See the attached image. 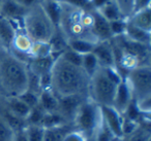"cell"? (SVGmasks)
Here are the masks:
<instances>
[{"label": "cell", "mask_w": 151, "mask_h": 141, "mask_svg": "<svg viewBox=\"0 0 151 141\" xmlns=\"http://www.w3.org/2000/svg\"><path fill=\"white\" fill-rule=\"evenodd\" d=\"M50 90L58 98L68 96L88 97L90 77L81 66L70 64L59 55L51 69Z\"/></svg>", "instance_id": "6da1fadb"}, {"label": "cell", "mask_w": 151, "mask_h": 141, "mask_svg": "<svg viewBox=\"0 0 151 141\" xmlns=\"http://www.w3.org/2000/svg\"><path fill=\"white\" fill-rule=\"evenodd\" d=\"M27 62L9 51L0 53V92L3 97H18L28 90Z\"/></svg>", "instance_id": "7a4b0ae2"}, {"label": "cell", "mask_w": 151, "mask_h": 141, "mask_svg": "<svg viewBox=\"0 0 151 141\" xmlns=\"http://www.w3.org/2000/svg\"><path fill=\"white\" fill-rule=\"evenodd\" d=\"M61 14L58 30L64 35L66 40L85 39L99 42L92 33V15L91 11H83L66 3L60 2Z\"/></svg>", "instance_id": "3957f363"}, {"label": "cell", "mask_w": 151, "mask_h": 141, "mask_svg": "<svg viewBox=\"0 0 151 141\" xmlns=\"http://www.w3.org/2000/svg\"><path fill=\"white\" fill-rule=\"evenodd\" d=\"M123 77L117 69L99 67L90 76L88 98L99 106H113L116 90Z\"/></svg>", "instance_id": "277c9868"}, {"label": "cell", "mask_w": 151, "mask_h": 141, "mask_svg": "<svg viewBox=\"0 0 151 141\" xmlns=\"http://www.w3.org/2000/svg\"><path fill=\"white\" fill-rule=\"evenodd\" d=\"M21 24L23 31L33 42H49L57 30L45 11L42 1L27 9Z\"/></svg>", "instance_id": "5b68a950"}, {"label": "cell", "mask_w": 151, "mask_h": 141, "mask_svg": "<svg viewBox=\"0 0 151 141\" xmlns=\"http://www.w3.org/2000/svg\"><path fill=\"white\" fill-rule=\"evenodd\" d=\"M101 120V106L96 105L89 98L85 99L79 106L73 120L75 130L82 132L86 137L93 136Z\"/></svg>", "instance_id": "8992f818"}, {"label": "cell", "mask_w": 151, "mask_h": 141, "mask_svg": "<svg viewBox=\"0 0 151 141\" xmlns=\"http://www.w3.org/2000/svg\"><path fill=\"white\" fill-rule=\"evenodd\" d=\"M132 98L136 102L151 99V67L142 65L129 70L124 75Z\"/></svg>", "instance_id": "52a82bcc"}, {"label": "cell", "mask_w": 151, "mask_h": 141, "mask_svg": "<svg viewBox=\"0 0 151 141\" xmlns=\"http://www.w3.org/2000/svg\"><path fill=\"white\" fill-rule=\"evenodd\" d=\"M92 54L95 56L99 67L109 69H116V60L114 50L110 40L99 41L95 44L92 51Z\"/></svg>", "instance_id": "ba28073f"}, {"label": "cell", "mask_w": 151, "mask_h": 141, "mask_svg": "<svg viewBox=\"0 0 151 141\" xmlns=\"http://www.w3.org/2000/svg\"><path fill=\"white\" fill-rule=\"evenodd\" d=\"M88 97H86V96H79V95L59 98L58 112L65 118V120L68 124L73 125V118H75L76 112L78 110L79 106Z\"/></svg>", "instance_id": "9c48e42d"}, {"label": "cell", "mask_w": 151, "mask_h": 141, "mask_svg": "<svg viewBox=\"0 0 151 141\" xmlns=\"http://www.w3.org/2000/svg\"><path fill=\"white\" fill-rule=\"evenodd\" d=\"M101 118L116 138H123L122 134V115L113 106H101Z\"/></svg>", "instance_id": "30bf717a"}, {"label": "cell", "mask_w": 151, "mask_h": 141, "mask_svg": "<svg viewBox=\"0 0 151 141\" xmlns=\"http://www.w3.org/2000/svg\"><path fill=\"white\" fill-rule=\"evenodd\" d=\"M93 23H92V33L97 41H106V40H111L113 35L110 29V22H108L96 9L91 11Z\"/></svg>", "instance_id": "8fae6325"}, {"label": "cell", "mask_w": 151, "mask_h": 141, "mask_svg": "<svg viewBox=\"0 0 151 141\" xmlns=\"http://www.w3.org/2000/svg\"><path fill=\"white\" fill-rule=\"evenodd\" d=\"M134 101L132 98V92H130L129 88H128L126 81L124 80V78L119 83L116 90L115 98H114V103L113 107L119 112L121 115H123L125 113L126 109L128 108L129 104Z\"/></svg>", "instance_id": "7c38bea8"}, {"label": "cell", "mask_w": 151, "mask_h": 141, "mask_svg": "<svg viewBox=\"0 0 151 141\" xmlns=\"http://www.w3.org/2000/svg\"><path fill=\"white\" fill-rule=\"evenodd\" d=\"M27 9L20 5L16 0H2L0 4V16L11 20L12 22H21Z\"/></svg>", "instance_id": "4fadbf2b"}, {"label": "cell", "mask_w": 151, "mask_h": 141, "mask_svg": "<svg viewBox=\"0 0 151 141\" xmlns=\"http://www.w3.org/2000/svg\"><path fill=\"white\" fill-rule=\"evenodd\" d=\"M58 56L55 55H51L48 57H44V58H35V59H30L27 62L28 69L32 74L36 75V76L40 77L44 76L46 74H49L51 72V69L54 64L55 59Z\"/></svg>", "instance_id": "5bb4252c"}, {"label": "cell", "mask_w": 151, "mask_h": 141, "mask_svg": "<svg viewBox=\"0 0 151 141\" xmlns=\"http://www.w3.org/2000/svg\"><path fill=\"white\" fill-rule=\"evenodd\" d=\"M1 102L12 113L26 122L31 108L24 103L19 97H3Z\"/></svg>", "instance_id": "9a60e30c"}, {"label": "cell", "mask_w": 151, "mask_h": 141, "mask_svg": "<svg viewBox=\"0 0 151 141\" xmlns=\"http://www.w3.org/2000/svg\"><path fill=\"white\" fill-rule=\"evenodd\" d=\"M127 22L134 27L146 32H151V9L147 7L142 11L134 13L127 19Z\"/></svg>", "instance_id": "2e32d148"}, {"label": "cell", "mask_w": 151, "mask_h": 141, "mask_svg": "<svg viewBox=\"0 0 151 141\" xmlns=\"http://www.w3.org/2000/svg\"><path fill=\"white\" fill-rule=\"evenodd\" d=\"M38 105L46 113L58 111L59 98L50 89L42 90L38 96Z\"/></svg>", "instance_id": "e0dca14e"}, {"label": "cell", "mask_w": 151, "mask_h": 141, "mask_svg": "<svg viewBox=\"0 0 151 141\" xmlns=\"http://www.w3.org/2000/svg\"><path fill=\"white\" fill-rule=\"evenodd\" d=\"M17 29L18 28H16L14 22L0 16V39L3 41L7 50H9V46H11Z\"/></svg>", "instance_id": "ac0fdd59"}, {"label": "cell", "mask_w": 151, "mask_h": 141, "mask_svg": "<svg viewBox=\"0 0 151 141\" xmlns=\"http://www.w3.org/2000/svg\"><path fill=\"white\" fill-rule=\"evenodd\" d=\"M123 35H125L128 39L132 40V41H134V42H138V43L150 46L151 32H146V31H144V30L139 29V28L134 27V25H132V24L128 23V22H127V24H126L125 33H124Z\"/></svg>", "instance_id": "d6986e66"}, {"label": "cell", "mask_w": 151, "mask_h": 141, "mask_svg": "<svg viewBox=\"0 0 151 141\" xmlns=\"http://www.w3.org/2000/svg\"><path fill=\"white\" fill-rule=\"evenodd\" d=\"M108 22H114L118 21V20L125 19L122 15L121 11H120L119 6L114 0H109L108 2H106L103 6L96 9ZM126 20V19H125Z\"/></svg>", "instance_id": "ffe728a7"}, {"label": "cell", "mask_w": 151, "mask_h": 141, "mask_svg": "<svg viewBox=\"0 0 151 141\" xmlns=\"http://www.w3.org/2000/svg\"><path fill=\"white\" fill-rule=\"evenodd\" d=\"M0 115L2 116V118L5 120L7 125L11 127L12 130L15 132V131H19L22 129H25L27 127L25 120H21L18 116H16L15 114H13L4 105L2 104V102L0 101Z\"/></svg>", "instance_id": "44dd1931"}, {"label": "cell", "mask_w": 151, "mask_h": 141, "mask_svg": "<svg viewBox=\"0 0 151 141\" xmlns=\"http://www.w3.org/2000/svg\"><path fill=\"white\" fill-rule=\"evenodd\" d=\"M69 125L70 124H68L65 120V118L57 111V112H51V113H45L42 120V124H40V127L44 129H50V128H58V127L69 126Z\"/></svg>", "instance_id": "7402d4cb"}, {"label": "cell", "mask_w": 151, "mask_h": 141, "mask_svg": "<svg viewBox=\"0 0 151 141\" xmlns=\"http://www.w3.org/2000/svg\"><path fill=\"white\" fill-rule=\"evenodd\" d=\"M42 4L44 7L45 11L51 21L53 22L56 27H58L59 20H60V14H61V5L60 2L55 1V0H42Z\"/></svg>", "instance_id": "603a6c76"}, {"label": "cell", "mask_w": 151, "mask_h": 141, "mask_svg": "<svg viewBox=\"0 0 151 141\" xmlns=\"http://www.w3.org/2000/svg\"><path fill=\"white\" fill-rule=\"evenodd\" d=\"M122 141H151L150 124H140L139 127Z\"/></svg>", "instance_id": "cb8c5ba5"}, {"label": "cell", "mask_w": 151, "mask_h": 141, "mask_svg": "<svg viewBox=\"0 0 151 141\" xmlns=\"http://www.w3.org/2000/svg\"><path fill=\"white\" fill-rule=\"evenodd\" d=\"M97 42L89 41L85 39H69L67 40V46L70 50L75 51L80 55H85L92 53L95 44Z\"/></svg>", "instance_id": "d4e9b609"}, {"label": "cell", "mask_w": 151, "mask_h": 141, "mask_svg": "<svg viewBox=\"0 0 151 141\" xmlns=\"http://www.w3.org/2000/svg\"><path fill=\"white\" fill-rule=\"evenodd\" d=\"M73 126L58 127V128H50L44 129V138L42 141H62L63 137L65 136L68 131L73 130Z\"/></svg>", "instance_id": "484cf974"}, {"label": "cell", "mask_w": 151, "mask_h": 141, "mask_svg": "<svg viewBox=\"0 0 151 141\" xmlns=\"http://www.w3.org/2000/svg\"><path fill=\"white\" fill-rule=\"evenodd\" d=\"M51 55L53 54L49 42H33L29 54V60L35 58H44Z\"/></svg>", "instance_id": "4316f807"}, {"label": "cell", "mask_w": 151, "mask_h": 141, "mask_svg": "<svg viewBox=\"0 0 151 141\" xmlns=\"http://www.w3.org/2000/svg\"><path fill=\"white\" fill-rule=\"evenodd\" d=\"M81 67L83 68V70L87 73L89 77L99 68V62H97L95 56L92 53H89V54H85L83 55L82 58V65Z\"/></svg>", "instance_id": "83f0119b"}, {"label": "cell", "mask_w": 151, "mask_h": 141, "mask_svg": "<svg viewBox=\"0 0 151 141\" xmlns=\"http://www.w3.org/2000/svg\"><path fill=\"white\" fill-rule=\"evenodd\" d=\"M93 136H94L96 141H112L114 138H116V137H114L113 133L111 132L109 127L104 122L103 118H101V122H99V126H97Z\"/></svg>", "instance_id": "f1b7e54d"}, {"label": "cell", "mask_w": 151, "mask_h": 141, "mask_svg": "<svg viewBox=\"0 0 151 141\" xmlns=\"http://www.w3.org/2000/svg\"><path fill=\"white\" fill-rule=\"evenodd\" d=\"M45 113L46 112L40 107V105L31 108V111H30L29 115L26 120L27 126H40Z\"/></svg>", "instance_id": "f546056e"}, {"label": "cell", "mask_w": 151, "mask_h": 141, "mask_svg": "<svg viewBox=\"0 0 151 141\" xmlns=\"http://www.w3.org/2000/svg\"><path fill=\"white\" fill-rule=\"evenodd\" d=\"M60 56L62 57L65 61L70 63V64L77 65V66H81V65H82L83 55H80L77 52H75V51L70 50L68 46H67V48L64 51V52L61 53Z\"/></svg>", "instance_id": "4dcf8cb0"}, {"label": "cell", "mask_w": 151, "mask_h": 141, "mask_svg": "<svg viewBox=\"0 0 151 141\" xmlns=\"http://www.w3.org/2000/svg\"><path fill=\"white\" fill-rule=\"evenodd\" d=\"M28 141H42L44 128L40 126H27L26 128Z\"/></svg>", "instance_id": "1f68e13d"}, {"label": "cell", "mask_w": 151, "mask_h": 141, "mask_svg": "<svg viewBox=\"0 0 151 141\" xmlns=\"http://www.w3.org/2000/svg\"><path fill=\"white\" fill-rule=\"evenodd\" d=\"M126 24H127V20L125 19L110 22V29H111V33L113 35V37L123 35L125 33Z\"/></svg>", "instance_id": "d6a6232c"}, {"label": "cell", "mask_w": 151, "mask_h": 141, "mask_svg": "<svg viewBox=\"0 0 151 141\" xmlns=\"http://www.w3.org/2000/svg\"><path fill=\"white\" fill-rule=\"evenodd\" d=\"M38 96H40L38 94L33 93V92L28 91L27 90V91L24 92L22 95L18 96V97H19L24 103L27 104L30 108H33L38 105Z\"/></svg>", "instance_id": "836d02e7"}, {"label": "cell", "mask_w": 151, "mask_h": 141, "mask_svg": "<svg viewBox=\"0 0 151 141\" xmlns=\"http://www.w3.org/2000/svg\"><path fill=\"white\" fill-rule=\"evenodd\" d=\"M139 122H134V120L128 118L127 116L122 115V134H123V138L132 134L134 130L139 127Z\"/></svg>", "instance_id": "e575fe53"}, {"label": "cell", "mask_w": 151, "mask_h": 141, "mask_svg": "<svg viewBox=\"0 0 151 141\" xmlns=\"http://www.w3.org/2000/svg\"><path fill=\"white\" fill-rule=\"evenodd\" d=\"M14 131L0 115V141H12Z\"/></svg>", "instance_id": "d590c367"}, {"label": "cell", "mask_w": 151, "mask_h": 141, "mask_svg": "<svg viewBox=\"0 0 151 141\" xmlns=\"http://www.w3.org/2000/svg\"><path fill=\"white\" fill-rule=\"evenodd\" d=\"M119 6L123 17L126 20L132 15V7H134V0H114Z\"/></svg>", "instance_id": "8d00e7d4"}, {"label": "cell", "mask_w": 151, "mask_h": 141, "mask_svg": "<svg viewBox=\"0 0 151 141\" xmlns=\"http://www.w3.org/2000/svg\"><path fill=\"white\" fill-rule=\"evenodd\" d=\"M59 2L66 3L71 6H75L77 9H83V11H91L92 7V0H61Z\"/></svg>", "instance_id": "74e56055"}, {"label": "cell", "mask_w": 151, "mask_h": 141, "mask_svg": "<svg viewBox=\"0 0 151 141\" xmlns=\"http://www.w3.org/2000/svg\"><path fill=\"white\" fill-rule=\"evenodd\" d=\"M86 139H87V137L85 136L82 132L73 129V130L68 131V132L65 134L62 141H86Z\"/></svg>", "instance_id": "f35d334b"}, {"label": "cell", "mask_w": 151, "mask_h": 141, "mask_svg": "<svg viewBox=\"0 0 151 141\" xmlns=\"http://www.w3.org/2000/svg\"><path fill=\"white\" fill-rule=\"evenodd\" d=\"M151 0H134V7H132V14L136 11H142L147 7H150Z\"/></svg>", "instance_id": "ab89813d"}, {"label": "cell", "mask_w": 151, "mask_h": 141, "mask_svg": "<svg viewBox=\"0 0 151 141\" xmlns=\"http://www.w3.org/2000/svg\"><path fill=\"white\" fill-rule=\"evenodd\" d=\"M26 128H27V127H26ZM26 128L22 129V130H19V131H15L12 141H28Z\"/></svg>", "instance_id": "60d3db41"}, {"label": "cell", "mask_w": 151, "mask_h": 141, "mask_svg": "<svg viewBox=\"0 0 151 141\" xmlns=\"http://www.w3.org/2000/svg\"><path fill=\"white\" fill-rule=\"evenodd\" d=\"M20 5H22L23 7H25L26 9H30L31 6H33L34 4L40 2L42 0H16Z\"/></svg>", "instance_id": "b9f144b4"}, {"label": "cell", "mask_w": 151, "mask_h": 141, "mask_svg": "<svg viewBox=\"0 0 151 141\" xmlns=\"http://www.w3.org/2000/svg\"><path fill=\"white\" fill-rule=\"evenodd\" d=\"M4 51H9V50H7V48L4 46V43H3L2 40L0 39V53L4 52Z\"/></svg>", "instance_id": "7bdbcfd3"}, {"label": "cell", "mask_w": 151, "mask_h": 141, "mask_svg": "<svg viewBox=\"0 0 151 141\" xmlns=\"http://www.w3.org/2000/svg\"><path fill=\"white\" fill-rule=\"evenodd\" d=\"M86 141H96L94 138V136H90V137H87Z\"/></svg>", "instance_id": "ee69618b"}, {"label": "cell", "mask_w": 151, "mask_h": 141, "mask_svg": "<svg viewBox=\"0 0 151 141\" xmlns=\"http://www.w3.org/2000/svg\"><path fill=\"white\" fill-rule=\"evenodd\" d=\"M112 141H122V139L121 138H114Z\"/></svg>", "instance_id": "f6af8a7d"}, {"label": "cell", "mask_w": 151, "mask_h": 141, "mask_svg": "<svg viewBox=\"0 0 151 141\" xmlns=\"http://www.w3.org/2000/svg\"><path fill=\"white\" fill-rule=\"evenodd\" d=\"M2 98H3V96H2V94H1V92H0V101L2 100Z\"/></svg>", "instance_id": "bcb514c9"}, {"label": "cell", "mask_w": 151, "mask_h": 141, "mask_svg": "<svg viewBox=\"0 0 151 141\" xmlns=\"http://www.w3.org/2000/svg\"><path fill=\"white\" fill-rule=\"evenodd\" d=\"M55 1H58V2H59V1H61V0H55Z\"/></svg>", "instance_id": "7dc6e473"}, {"label": "cell", "mask_w": 151, "mask_h": 141, "mask_svg": "<svg viewBox=\"0 0 151 141\" xmlns=\"http://www.w3.org/2000/svg\"><path fill=\"white\" fill-rule=\"evenodd\" d=\"M1 2H2V0H0V4H1Z\"/></svg>", "instance_id": "c3c4849f"}]
</instances>
